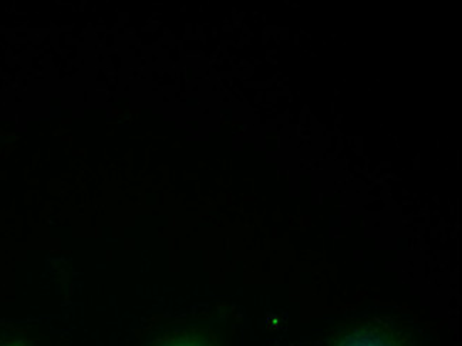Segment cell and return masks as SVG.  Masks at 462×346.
Returning <instances> with one entry per match:
<instances>
[{"label": "cell", "mask_w": 462, "mask_h": 346, "mask_svg": "<svg viewBox=\"0 0 462 346\" xmlns=\"http://www.w3.org/2000/svg\"><path fill=\"white\" fill-rule=\"evenodd\" d=\"M338 346H402V343L384 328L365 326L348 332Z\"/></svg>", "instance_id": "obj_1"}, {"label": "cell", "mask_w": 462, "mask_h": 346, "mask_svg": "<svg viewBox=\"0 0 462 346\" xmlns=\"http://www.w3.org/2000/svg\"><path fill=\"white\" fill-rule=\"evenodd\" d=\"M0 346H29L24 341H12V342L0 343Z\"/></svg>", "instance_id": "obj_3"}, {"label": "cell", "mask_w": 462, "mask_h": 346, "mask_svg": "<svg viewBox=\"0 0 462 346\" xmlns=\"http://www.w3.org/2000/svg\"><path fill=\"white\" fill-rule=\"evenodd\" d=\"M162 346H212L208 341L201 336H178L174 340L167 341Z\"/></svg>", "instance_id": "obj_2"}]
</instances>
